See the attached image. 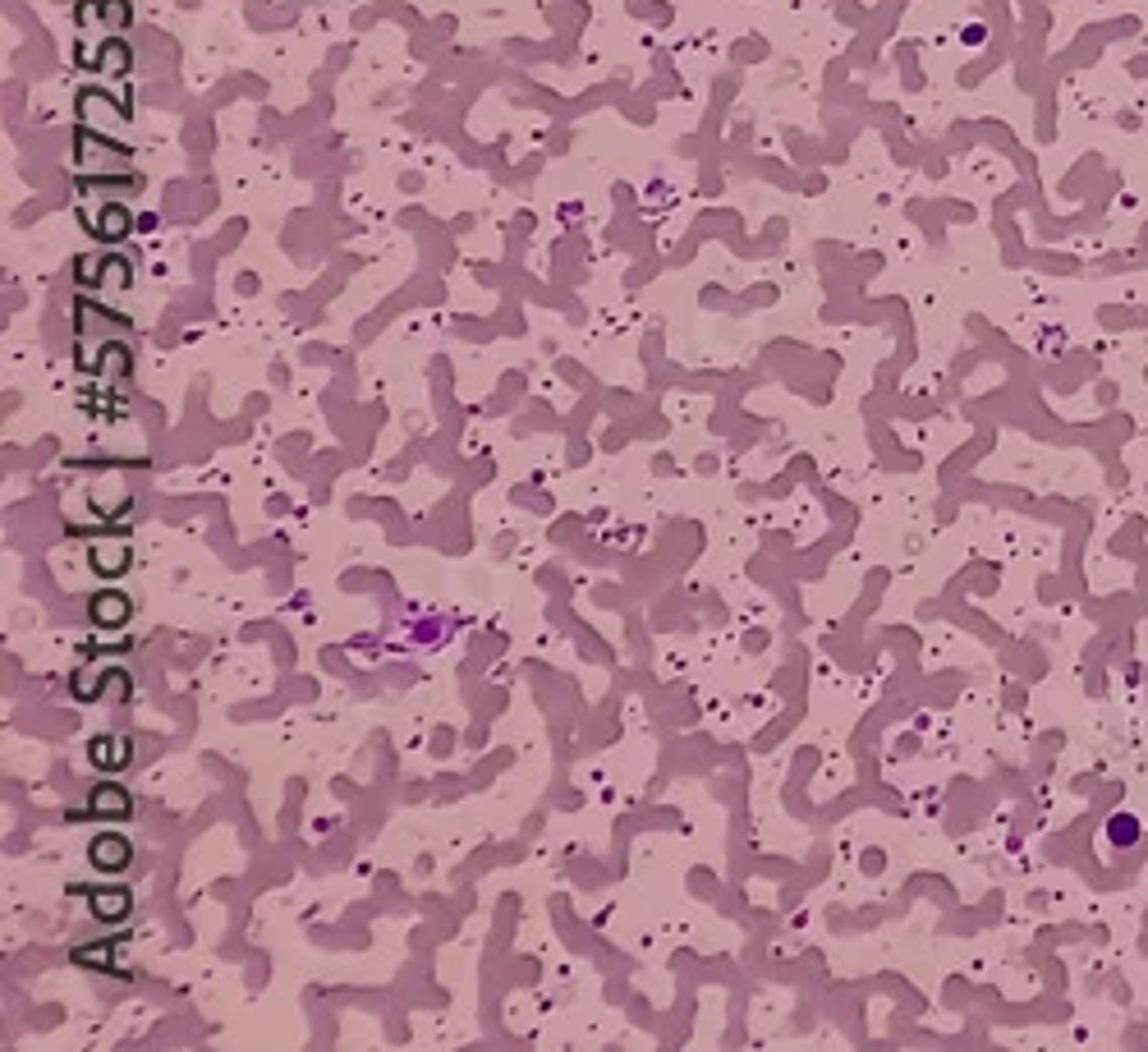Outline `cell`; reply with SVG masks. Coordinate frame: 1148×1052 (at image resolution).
<instances>
[{
	"mask_svg": "<svg viewBox=\"0 0 1148 1052\" xmlns=\"http://www.w3.org/2000/svg\"><path fill=\"white\" fill-rule=\"evenodd\" d=\"M88 860H93V869H102V874H120V869H129V860H134V850H129L125 836H115V832H102L93 845H88Z\"/></svg>",
	"mask_w": 1148,
	"mask_h": 1052,
	"instance_id": "cell-1",
	"label": "cell"
},
{
	"mask_svg": "<svg viewBox=\"0 0 1148 1052\" xmlns=\"http://www.w3.org/2000/svg\"><path fill=\"white\" fill-rule=\"evenodd\" d=\"M129 598L125 594H115V588H106V594H93V603H88V616H93V626L97 630H120L129 621Z\"/></svg>",
	"mask_w": 1148,
	"mask_h": 1052,
	"instance_id": "cell-2",
	"label": "cell"
},
{
	"mask_svg": "<svg viewBox=\"0 0 1148 1052\" xmlns=\"http://www.w3.org/2000/svg\"><path fill=\"white\" fill-rule=\"evenodd\" d=\"M129 754H134V745H129V740H120V736H97L93 745H88V759H93L97 768H106V772L125 768Z\"/></svg>",
	"mask_w": 1148,
	"mask_h": 1052,
	"instance_id": "cell-3",
	"label": "cell"
},
{
	"mask_svg": "<svg viewBox=\"0 0 1148 1052\" xmlns=\"http://www.w3.org/2000/svg\"><path fill=\"white\" fill-rule=\"evenodd\" d=\"M88 906H93V915H97V919L115 924V919H125V915H129V906H134V901H129L125 887H102V892L88 896Z\"/></svg>",
	"mask_w": 1148,
	"mask_h": 1052,
	"instance_id": "cell-4",
	"label": "cell"
},
{
	"mask_svg": "<svg viewBox=\"0 0 1148 1052\" xmlns=\"http://www.w3.org/2000/svg\"><path fill=\"white\" fill-rule=\"evenodd\" d=\"M88 809L97 813V818H129V791H120V786H97L93 800H88Z\"/></svg>",
	"mask_w": 1148,
	"mask_h": 1052,
	"instance_id": "cell-5",
	"label": "cell"
},
{
	"mask_svg": "<svg viewBox=\"0 0 1148 1052\" xmlns=\"http://www.w3.org/2000/svg\"><path fill=\"white\" fill-rule=\"evenodd\" d=\"M88 561H93L97 574L115 579V574L129 570V547H120V542H115V547H93V556H88Z\"/></svg>",
	"mask_w": 1148,
	"mask_h": 1052,
	"instance_id": "cell-6",
	"label": "cell"
},
{
	"mask_svg": "<svg viewBox=\"0 0 1148 1052\" xmlns=\"http://www.w3.org/2000/svg\"><path fill=\"white\" fill-rule=\"evenodd\" d=\"M1112 841H1117V845H1135L1139 841V823H1135V818H1112Z\"/></svg>",
	"mask_w": 1148,
	"mask_h": 1052,
	"instance_id": "cell-7",
	"label": "cell"
}]
</instances>
